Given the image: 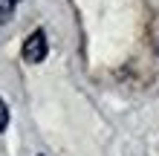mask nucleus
<instances>
[{
	"instance_id": "nucleus-2",
	"label": "nucleus",
	"mask_w": 159,
	"mask_h": 156,
	"mask_svg": "<svg viewBox=\"0 0 159 156\" xmlns=\"http://www.w3.org/2000/svg\"><path fill=\"white\" fill-rule=\"evenodd\" d=\"M15 12V0H0V23H6Z\"/></svg>"
},
{
	"instance_id": "nucleus-3",
	"label": "nucleus",
	"mask_w": 159,
	"mask_h": 156,
	"mask_svg": "<svg viewBox=\"0 0 159 156\" xmlns=\"http://www.w3.org/2000/svg\"><path fill=\"white\" fill-rule=\"evenodd\" d=\"M6 124H9V110H6L3 101H0V130H6Z\"/></svg>"
},
{
	"instance_id": "nucleus-1",
	"label": "nucleus",
	"mask_w": 159,
	"mask_h": 156,
	"mask_svg": "<svg viewBox=\"0 0 159 156\" xmlns=\"http://www.w3.org/2000/svg\"><path fill=\"white\" fill-rule=\"evenodd\" d=\"M43 58H46V35H43V29H35L23 43V61L41 64Z\"/></svg>"
}]
</instances>
